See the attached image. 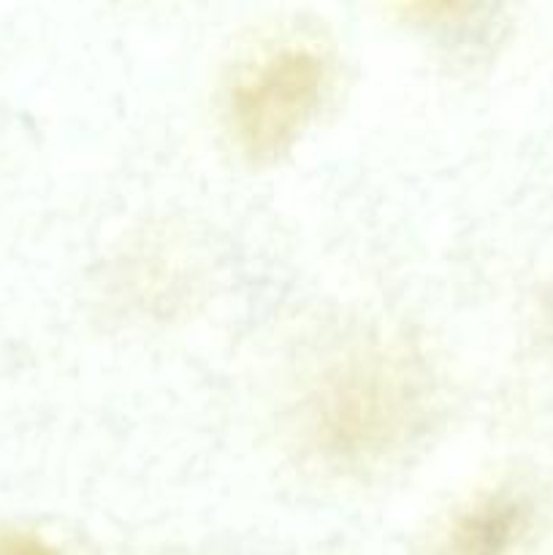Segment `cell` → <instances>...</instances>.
<instances>
[{
  "instance_id": "cell-1",
  "label": "cell",
  "mask_w": 553,
  "mask_h": 555,
  "mask_svg": "<svg viewBox=\"0 0 553 555\" xmlns=\"http://www.w3.org/2000/svg\"><path fill=\"white\" fill-rule=\"evenodd\" d=\"M428 412V372L415 350L394 339L352 341L298 396V450L329 475H369L412 448Z\"/></svg>"
},
{
  "instance_id": "cell-2",
  "label": "cell",
  "mask_w": 553,
  "mask_h": 555,
  "mask_svg": "<svg viewBox=\"0 0 553 555\" xmlns=\"http://www.w3.org/2000/svg\"><path fill=\"white\" fill-rule=\"evenodd\" d=\"M331 90V63L314 43L280 41L255 52L226 90L233 144L255 163L291 152L318 119Z\"/></svg>"
},
{
  "instance_id": "cell-3",
  "label": "cell",
  "mask_w": 553,
  "mask_h": 555,
  "mask_svg": "<svg viewBox=\"0 0 553 555\" xmlns=\"http://www.w3.org/2000/svg\"><path fill=\"white\" fill-rule=\"evenodd\" d=\"M531 526L524 493L488 491L448 520L432 555H513Z\"/></svg>"
},
{
  "instance_id": "cell-4",
  "label": "cell",
  "mask_w": 553,
  "mask_h": 555,
  "mask_svg": "<svg viewBox=\"0 0 553 555\" xmlns=\"http://www.w3.org/2000/svg\"><path fill=\"white\" fill-rule=\"evenodd\" d=\"M0 555H63L47 537L27 529H0Z\"/></svg>"
}]
</instances>
